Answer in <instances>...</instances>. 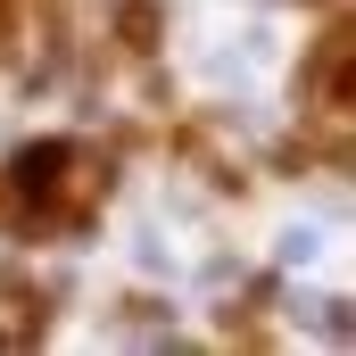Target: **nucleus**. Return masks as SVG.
I'll list each match as a JSON object with an SVG mask.
<instances>
[{
	"mask_svg": "<svg viewBox=\"0 0 356 356\" xmlns=\"http://www.w3.org/2000/svg\"><path fill=\"white\" fill-rule=\"evenodd\" d=\"M50 166H58V149H33V158L17 166V175H25V191H42V182H50Z\"/></svg>",
	"mask_w": 356,
	"mask_h": 356,
	"instance_id": "1",
	"label": "nucleus"
}]
</instances>
